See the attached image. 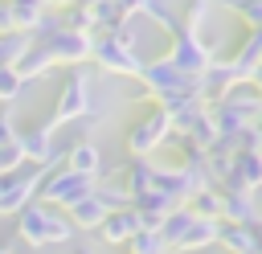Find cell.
Here are the masks:
<instances>
[{
  "mask_svg": "<svg viewBox=\"0 0 262 254\" xmlns=\"http://www.w3.org/2000/svg\"><path fill=\"white\" fill-rule=\"evenodd\" d=\"M90 102H94V94H90V78L82 74V66H74V70L66 74V86H61V94H57L49 119H41V127L57 135L61 123H82L86 111H90Z\"/></svg>",
  "mask_w": 262,
  "mask_h": 254,
  "instance_id": "obj_1",
  "label": "cell"
},
{
  "mask_svg": "<svg viewBox=\"0 0 262 254\" xmlns=\"http://www.w3.org/2000/svg\"><path fill=\"white\" fill-rule=\"evenodd\" d=\"M135 82L143 86V90L135 94V102H156V98H164V94L196 90V78H184V74L168 61V53H164V57H156V61H143V66H139V74H135Z\"/></svg>",
  "mask_w": 262,
  "mask_h": 254,
  "instance_id": "obj_2",
  "label": "cell"
},
{
  "mask_svg": "<svg viewBox=\"0 0 262 254\" xmlns=\"http://www.w3.org/2000/svg\"><path fill=\"white\" fill-rule=\"evenodd\" d=\"M90 193H94V180H90V176L70 172L66 164H57V168H45V180H41V188H37V201L66 213L70 205H78V201L90 197Z\"/></svg>",
  "mask_w": 262,
  "mask_h": 254,
  "instance_id": "obj_3",
  "label": "cell"
},
{
  "mask_svg": "<svg viewBox=\"0 0 262 254\" xmlns=\"http://www.w3.org/2000/svg\"><path fill=\"white\" fill-rule=\"evenodd\" d=\"M168 135H172L168 111H164V107H151L143 119H135V123L127 127V152H131V160H147L151 152H160V147L168 143Z\"/></svg>",
  "mask_w": 262,
  "mask_h": 254,
  "instance_id": "obj_4",
  "label": "cell"
},
{
  "mask_svg": "<svg viewBox=\"0 0 262 254\" xmlns=\"http://www.w3.org/2000/svg\"><path fill=\"white\" fill-rule=\"evenodd\" d=\"M41 180H45V168H33V164H25L16 172H4L0 176V217H16L25 205H33Z\"/></svg>",
  "mask_w": 262,
  "mask_h": 254,
  "instance_id": "obj_5",
  "label": "cell"
},
{
  "mask_svg": "<svg viewBox=\"0 0 262 254\" xmlns=\"http://www.w3.org/2000/svg\"><path fill=\"white\" fill-rule=\"evenodd\" d=\"M168 61H172L184 78H201V74L209 70L213 53H209V45L201 41L196 29H180V33L172 37V45H168Z\"/></svg>",
  "mask_w": 262,
  "mask_h": 254,
  "instance_id": "obj_6",
  "label": "cell"
},
{
  "mask_svg": "<svg viewBox=\"0 0 262 254\" xmlns=\"http://www.w3.org/2000/svg\"><path fill=\"white\" fill-rule=\"evenodd\" d=\"M90 61H94L102 74H123V78H135V74H139V66H143L135 49L119 45V41H115V37H106V33H98V37H94Z\"/></svg>",
  "mask_w": 262,
  "mask_h": 254,
  "instance_id": "obj_7",
  "label": "cell"
},
{
  "mask_svg": "<svg viewBox=\"0 0 262 254\" xmlns=\"http://www.w3.org/2000/svg\"><path fill=\"white\" fill-rule=\"evenodd\" d=\"M45 49H49V57H53V66H86L90 61V49H94V37H86V33H70V29H61V33H53L49 41H41Z\"/></svg>",
  "mask_w": 262,
  "mask_h": 254,
  "instance_id": "obj_8",
  "label": "cell"
},
{
  "mask_svg": "<svg viewBox=\"0 0 262 254\" xmlns=\"http://www.w3.org/2000/svg\"><path fill=\"white\" fill-rule=\"evenodd\" d=\"M49 205H41V201H33V205H25L20 213H16V238L25 242V246H33V250H41V246H49Z\"/></svg>",
  "mask_w": 262,
  "mask_h": 254,
  "instance_id": "obj_9",
  "label": "cell"
},
{
  "mask_svg": "<svg viewBox=\"0 0 262 254\" xmlns=\"http://www.w3.org/2000/svg\"><path fill=\"white\" fill-rule=\"evenodd\" d=\"M237 82H242V78L233 74V66H229L225 57H213V61H209V70L196 78V94H201L205 102H217V98H225Z\"/></svg>",
  "mask_w": 262,
  "mask_h": 254,
  "instance_id": "obj_10",
  "label": "cell"
},
{
  "mask_svg": "<svg viewBox=\"0 0 262 254\" xmlns=\"http://www.w3.org/2000/svg\"><path fill=\"white\" fill-rule=\"evenodd\" d=\"M143 229V221H139V213L127 205V209H115V213H106V221L98 225V238L106 242V246H127L135 234Z\"/></svg>",
  "mask_w": 262,
  "mask_h": 254,
  "instance_id": "obj_11",
  "label": "cell"
},
{
  "mask_svg": "<svg viewBox=\"0 0 262 254\" xmlns=\"http://www.w3.org/2000/svg\"><path fill=\"white\" fill-rule=\"evenodd\" d=\"M66 168H70V172H82V176H90V180H98V176H102V152H98V143L74 139V143L66 147Z\"/></svg>",
  "mask_w": 262,
  "mask_h": 254,
  "instance_id": "obj_12",
  "label": "cell"
},
{
  "mask_svg": "<svg viewBox=\"0 0 262 254\" xmlns=\"http://www.w3.org/2000/svg\"><path fill=\"white\" fill-rule=\"evenodd\" d=\"M225 61L233 66V74H237L242 82H250V78L258 74V66H262V29H258V33H246V41L237 45V53L225 57Z\"/></svg>",
  "mask_w": 262,
  "mask_h": 254,
  "instance_id": "obj_13",
  "label": "cell"
},
{
  "mask_svg": "<svg viewBox=\"0 0 262 254\" xmlns=\"http://www.w3.org/2000/svg\"><path fill=\"white\" fill-rule=\"evenodd\" d=\"M12 70H16V78L29 86V82H41V78H49V70H53V57H49V49H45L41 41H33V45H29V53H25V57H20Z\"/></svg>",
  "mask_w": 262,
  "mask_h": 254,
  "instance_id": "obj_14",
  "label": "cell"
},
{
  "mask_svg": "<svg viewBox=\"0 0 262 254\" xmlns=\"http://www.w3.org/2000/svg\"><path fill=\"white\" fill-rule=\"evenodd\" d=\"M131 209L139 213V221H143V229H160V221H164V217H168V213L176 209V201H168L164 193H156V188H151V193H143V197H135V201H131Z\"/></svg>",
  "mask_w": 262,
  "mask_h": 254,
  "instance_id": "obj_15",
  "label": "cell"
},
{
  "mask_svg": "<svg viewBox=\"0 0 262 254\" xmlns=\"http://www.w3.org/2000/svg\"><path fill=\"white\" fill-rule=\"evenodd\" d=\"M106 213H111V209H106L94 193H90V197H82L78 205H70V209H66V217H70V221H74V229H82V234H86V229H94V234H98V225L106 221Z\"/></svg>",
  "mask_w": 262,
  "mask_h": 254,
  "instance_id": "obj_16",
  "label": "cell"
},
{
  "mask_svg": "<svg viewBox=\"0 0 262 254\" xmlns=\"http://www.w3.org/2000/svg\"><path fill=\"white\" fill-rule=\"evenodd\" d=\"M262 213L254 209V197L250 193H221V221H233V225H254Z\"/></svg>",
  "mask_w": 262,
  "mask_h": 254,
  "instance_id": "obj_17",
  "label": "cell"
},
{
  "mask_svg": "<svg viewBox=\"0 0 262 254\" xmlns=\"http://www.w3.org/2000/svg\"><path fill=\"white\" fill-rule=\"evenodd\" d=\"M217 250H225V254H254V229L250 225H233V221H217Z\"/></svg>",
  "mask_w": 262,
  "mask_h": 254,
  "instance_id": "obj_18",
  "label": "cell"
},
{
  "mask_svg": "<svg viewBox=\"0 0 262 254\" xmlns=\"http://www.w3.org/2000/svg\"><path fill=\"white\" fill-rule=\"evenodd\" d=\"M90 12H94V37L98 33H115L127 20H135V12H127L119 0H98V4H90Z\"/></svg>",
  "mask_w": 262,
  "mask_h": 254,
  "instance_id": "obj_19",
  "label": "cell"
},
{
  "mask_svg": "<svg viewBox=\"0 0 262 254\" xmlns=\"http://www.w3.org/2000/svg\"><path fill=\"white\" fill-rule=\"evenodd\" d=\"M151 184H156V164L151 160H131L123 168V188H127L131 201L143 197V193H151Z\"/></svg>",
  "mask_w": 262,
  "mask_h": 254,
  "instance_id": "obj_20",
  "label": "cell"
},
{
  "mask_svg": "<svg viewBox=\"0 0 262 254\" xmlns=\"http://www.w3.org/2000/svg\"><path fill=\"white\" fill-rule=\"evenodd\" d=\"M213 246H217V221H209V217H196L184 229V238L176 242V250H213Z\"/></svg>",
  "mask_w": 262,
  "mask_h": 254,
  "instance_id": "obj_21",
  "label": "cell"
},
{
  "mask_svg": "<svg viewBox=\"0 0 262 254\" xmlns=\"http://www.w3.org/2000/svg\"><path fill=\"white\" fill-rule=\"evenodd\" d=\"M192 221H196V213H192L188 205H176V209L160 221V238H164V246H168V250H176V242L184 238V229H188Z\"/></svg>",
  "mask_w": 262,
  "mask_h": 254,
  "instance_id": "obj_22",
  "label": "cell"
},
{
  "mask_svg": "<svg viewBox=\"0 0 262 254\" xmlns=\"http://www.w3.org/2000/svg\"><path fill=\"white\" fill-rule=\"evenodd\" d=\"M139 16H147V20H156L168 37H176L180 29H184V20H180V12L176 8H168L164 0H143V8H139Z\"/></svg>",
  "mask_w": 262,
  "mask_h": 254,
  "instance_id": "obj_23",
  "label": "cell"
},
{
  "mask_svg": "<svg viewBox=\"0 0 262 254\" xmlns=\"http://www.w3.org/2000/svg\"><path fill=\"white\" fill-rule=\"evenodd\" d=\"M12 4V25H16V33H37V25H41V16H45V4H29V0H8Z\"/></svg>",
  "mask_w": 262,
  "mask_h": 254,
  "instance_id": "obj_24",
  "label": "cell"
},
{
  "mask_svg": "<svg viewBox=\"0 0 262 254\" xmlns=\"http://www.w3.org/2000/svg\"><path fill=\"white\" fill-rule=\"evenodd\" d=\"M57 16H61V29H70V33H86V37H94V12H90L86 4H70V8H61Z\"/></svg>",
  "mask_w": 262,
  "mask_h": 254,
  "instance_id": "obj_25",
  "label": "cell"
},
{
  "mask_svg": "<svg viewBox=\"0 0 262 254\" xmlns=\"http://www.w3.org/2000/svg\"><path fill=\"white\" fill-rule=\"evenodd\" d=\"M188 209L196 213V217H209V221H221V188L217 184H209V188H201L192 201H188Z\"/></svg>",
  "mask_w": 262,
  "mask_h": 254,
  "instance_id": "obj_26",
  "label": "cell"
},
{
  "mask_svg": "<svg viewBox=\"0 0 262 254\" xmlns=\"http://www.w3.org/2000/svg\"><path fill=\"white\" fill-rule=\"evenodd\" d=\"M29 45H33L29 33H4V37H0V70H4V66H16V61L29 53Z\"/></svg>",
  "mask_w": 262,
  "mask_h": 254,
  "instance_id": "obj_27",
  "label": "cell"
},
{
  "mask_svg": "<svg viewBox=\"0 0 262 254\" xmlns=\"http://www.w3.org/2000/svg\"><path fill=\"white\" fill-rule=\"evenodd\" d=\"M221 8H229L237 20H246L250 33L262 29V0H221Z\"/></svg>",
  "mask_w": 262,
  "mask_h": 254,
  "instance_id": "obj_28",
  "label": "cell"
},
{
  "mask_svg": "<svg viewBox=\"0 0 262 254\" xmlns=\"http://www.w3.org/2000/svg\"><path fill=\"white\" fill-rule=\"evenodd\" d=\"M94 197L115 213V209H127L131 205V197H127V188L123 184H111V180H94Z\"/></svg>",
  "mask_w": 262,
  "mask_h": 254,
  "instance_id": "obj_29",
  "label": "cell"
},
{
  "mask_svg": "<svg viewBox=\"0 0 262 254\" xmlns=\"http://www.w3.org/2000/svg\"><path fill=\"white\" fill-rule=\"evenodd\" d=\"M127 250H131V254H168V246H164L160 229H139V234L127 242Z\"/></svg>",
  "mask_w": 262,
  "mask_h": 254,
  "instance_id": "obj_30",
  "label": "cell"
},
{
  "mask_svg": "<svg viewBox=\"0 0 262 254\" xmlns=\"http://www.w3.org/2000/svg\"><path fill=\"white\" fill-rule=\"evenodd\" d=\"M74 238H78L74 221H70L61 209H53V213H49V246H61V242H74Z\"/></svg>",
  "mask_w": 262,
  "mask_h": 254,
  "instance_id": "obj_31",
  "label": "cell"
},
{
  "mask_svg": "<svg viewBox=\"0 0 262 254\" xmlns=\"http://www.w3.org/2000/svg\"><path fill=\"white\" fill-rule=\"evenodd\" d=\"M20 94H25V82L16 78L12 66H4V70H0V102H16Z\"/></svg>",
  "mask_w": 262,
  "mask_h": 254,
  "instance_id": "obj_32",
  "label": "cell"
},
{
  "mask_svg": "<svg viewBox=\"0 0 262 254\" xmlns=\"http://www.w3.org/2000/svg\"><path fill=\"white\" fill-rule=\"evenodd\" d=\"M209 4H213V0H188L184 12H180L184 29H196V33H201V25H205V16H209Z\"/></svg>",
  "mask_w": 262,
  "mask_h": 254,
  "instance_id": "obj_33",
  "label": "cell"
},
{
  "mask_svg": "<svg viewBox=\"0 0 262 254\" xmlns=\"http://www.w3.org/2000/svg\"><path fill=\"white\" fill-rule=\"evenodd\" d=\"M16 168H25V147H20V139L0 147V176H4V172H16Z\"/></svg>",
  "mask_w": 262,
  "mask_h": 254,
  "instance_id": "obj_34",
  "label": "cell"
},
{
  "mask_svg": "<svg viewBox=\"0 0 262 254\" xmlns=\"http://www.w3.org/2000/svg\"><path fill=\"white\" fill-rule=\"evenodd\" d=\"M16 139H20V131H16L12 111H0V147H4V143H16Z\"/></svg>",
  "mask_w": 262,
  "mask_h": 254,
  "instance_id": "obj_35",
  "label": "cell"
},
{
  "mask_svg": "<svg viewBox=\"0 0 262 254\" xmlns=\"http://www.w3.org/2000/svg\"><path fill=\"white\" fill-rule=\"evenodd\" d=\"M4 33H16V25H12V4L8 0H0V37Z\"/></svg>",
  "mask_w": 262,
  "mask_h": 254,
  "instance_id": "obj_36",
  "label": "cell"
},
{
  "mask_svg": "<svg viewBox=\"0 0 262 254\" xmlns=\"http://www.w3.org/2000/svg\"><path fill=\"white\" fill-rule=\"evenodd\" d=\"M70 4H78V0H45V8H53V12H61V8H70Z\"/></svg>",
  "mask_w": 262,
  "mask_h": 254,
  "instance_id": "obj_37",
  "label": "cell"
},
{
  "mask_svg": "<svg viewBox=\"0 0 262 254\" xmlns=\"http://www.w3.org/2000/svg\"><path fill=\"white\" fill-rule=\"evenodd\" d=\"M119 4H123L127 12H135V16H139V8H143V0H119Z\"/></svg>",
  "mask_w": 262,
  "mask_h": 254,
  "instance_id": "obj_38",
  "label": "cell"
},
{
  "mask_svg": "<svg viewBox=\"0 0 262 254\" xmlns=\"http://www.w3.org/2000/svg\"><path fill=\"white\" fill-rule=\"evenodd\" d=\"M250 82H254V86H258V90H262V66H258V74H254V78H250Z\"/></svg>",
  "mask_w": 262,
  "mask_h": 254,
  "instance_id": "obj_39",
  "label": "cell"
},
{
  "mask_svg": "<svg viewBox=\"0 0 262 254\" xmlns=\"http://www.w3.org/2000/svg\"><path fill=\"white\" fill-rule=\"evenodd\" d=\"M209 254H225V250H217V246H213V250H209Z\"/></svg>",
  "mask_w": 262,
  "mask_h": 254,
  "instance_id": "obj_40",
  "label": "cell"
},
{
  "mask_svg": "<svg viewBox=\"0 0 262 254\" xmlns=\"http://www.w3.org/2000/svg\"><path fill=\"white\" fill-rule=\"evenodd\" d=\"M254 127H262V115H258V123H254Z\"/></svg>",
  "mask_w": 262,
  "mask_h": 254,
  "instance_id": "obj_41",
  "label": "cell"
}]
</instances>
